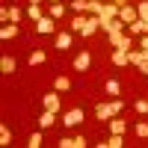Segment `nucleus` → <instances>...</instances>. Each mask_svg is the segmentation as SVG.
<instances>
[{
	"label": "nucleus",
	"instance_id": "nucleus-1",
	"mask_svg": "<svg viewBox=\"0 0 148 148\" xmlns=\"http://www.w3.org/2000/svg\"><path fill=\"white\" fill-rule=\"evenodd\" d=\"M121 110H125V101L121 98H110V101H101L95 107V116H98V121H110L113 116H121Z\"/></svg>",
	"mask_w": 148,
	"mask_h": 148
},
{
	"label": "nucleus",
	"instance_id": "nucleus-2",
	"mask_svg": "<svg viewBox=\"0 0 148 148\" xmlns=\"http://www.w3.org/2000/svg\"><path fill=\"white\" fill-rule=\"evenodd\" d=\"M83 119H86V113L80 107H74V110H68V113L62 116V125L65 127H77V125H83Z\"/></svg>",
	"mask_w": 148,
	"mask_h": 148
},
{
	"label": "nucleus",
	"instance_id": "nucleus-3",
	"mask_svg": "<svg viewBox=\"0 0 148 148\" xmlns=\"http://www.w3.org/2000/svg\"><path fill=\"white\" fill-rule=\"evenodd\" d=\"M89 65H92V53L89 51H80L74 56V71H89Z\"/></svg>",
	"mask_w": 148,
	"mask_h": 148
},
{
	"label": "nucleus",
	"instance_id": "nucleus-4",
	"mask_svg": "<svg viewBox=\"0 0 148 148\" xmlns=\"http://www.w3.org/2000/svg\"><path fill=\"white\" fill-rule=\"evenodd\" d=\"M119 18L125 21V24H133V21H139V12H136V6H127L125 3V6L119 9Z\"/></svg>",
	"mask_w": 148,
	"mask_h": 148
},
{
	"label": "nucleus",
	"instance_id": "nucleus-5",
	"mask_svg": "<svg viewBox=\"0 0 148 148\" xmlns=\"http://www.w3.org/2000/svg\"><path fill=\"white\" fill-rule=\"evenodd\" d=\"M98 30H101V18H98V15H89V18H86V27L80 30V36H95Z\"/></svg>",
	"mask_w": 148,
	"mask_h": 148
},
{
	"label": "nucleus",
	"instance_id": "nucleus-6",
	"mask_svg": "<svg viewBox=\"0 0 148 148\" xmlns=\"http://www.w3.org/2000/svg\"><path fill=\"white\" fill-rule=\"evenodd\" d=\"M56 145H59V148H86L89 142H86L83 136H77V139H74V136H62V139H59Z\"/></svg>",
	"mask_w": 148,
	"mask_h": 148
},
{
	"label": "nucleus",
	"instance_id": "nucleus-7",
	"mask_svg": "<svg viewBox=\"0 0 148 148\" xmlns=\"http://www.w3.org/2000/svg\"><path fill=\"white\" fill-rule=\"evenodd\" d=\"M107 127H110V133H127V121L119 119V116H113V119L107 121Z\"/></svg>",
	"mask_w": 148,
	"mask_h": 148
},
{
	"label": "nucleus",
	"instance_id": "nucleus-8",
	"mask_svg": "<svg viewBox=\"0 0 148 148\" xmlns=\"http://www.w3.org/2000/svg\"><path fill=\"white\" fill-rule=\"evenodd\" d=\"M36 30H39L42 36H51V33H53V18H51V15L39 18V21H36Z\"/></svg>",
	"mask_w": 148,
	"mask_h": 148
},
{
	"label": "nucleus",
	"instance_id": "nucleus-9",
	"mask_svg": "<svg viewBox=\"0 0 148 148\" xmlns=\"http://www.w3.org/2000/svg\"><path fill=\"white\" fill-rule=\"evenodd\" d=\"M98 15H101V18H119V6H116V3H110V0H104Z\"/></svg>",
	"mask_w": 148,
	"mask_h": 148
},
{
	"label": "nucleus",
	"instance_id": "nucleus-10",
	"mask_svg": "<svg viewBox=\"0 0 148 148\" xmlns=\"http://www.w3.org/2000/svg\"><path fill=\"white\" fill-rule=\"evenodd\" d=\"M53 121H56V113H53V110H45V113L39 116V127L47 130V127H53Z\"/></svg>",
	"mask_w": 148,
	"mask_h": 148
},
{
	"label": "nucleus",
	"instance_id": "nucleus-11",
	"mask_svg": "<svg viewBox=\"0 0 148 148\" xmlns=\"http://www.w3.org/2000/svg\"><path fill=\"white\" fill-rule=\"evenodd\" d=\"M42 107H45V110H53V113H59V95L47 92V95L42 98Z\"/></svg>",
	"mask_w": 148,
	"mask_h": 148
},
{
	"label": "nucleus",
	"instance_id": "nucleus-12",
	"mask_svg": "<svg viewBox=\"0 0 148 148\" xmlns=\"http://www.w3.org/2000/svg\"><path fill=\"white\" fill-rule=\"evenodd\" d=\"M104 95L119 98V95H121V83H119V80H107V83H104Z\"/></svg>",
	"mask_w": 148,
	"mask_h": 148
},
{
	"label": "nucleus",
	"instance_id": "nucleus-13",
	"mask_svg": "<svg viewBox=\"0 0 148 148\" xmlns=\"http://www.w3.org/2000/svg\"><path fill=\"white\" fill-rule=\"evenodd\" d=\"M113 65H119V68H125V65H130V59H127V51H113Z\"/></svg>",
	"mask_w": 148,
	"mask_h": 148
},
{
	"label": "nucleus",
	"instance_id": "nucleus-14",
	"mask_svg": "<svg viewBox=\"0 0 148 148\" xmlns=\"http://www.w3.org/2000/svg\"><path fill=\"white\" fill-rule=\"evenodd\" d=\"M18 36V24H6V27H0V39L9 42V39H15Z\"/></svg>",
	"mask_w": 148,
	"mask_h": 148
},
{
	"label": "nucleus",
	"instance_id": "nucleus-15",
	"mask_svg": "<svg viewBox=\"0 0 148 148\" xmlns=\"http://www.w3.org/2000/svg\"><path fill=\"white\" fill-rule=\"evenodd\" d=\"M107 148H125V133H110L107 136Z\"/></svg>",
	"mask_w": 148,
	"mask_h": 148
},
{
	"label": "nucleus",
	"instance_id": "nucleus-16",
	"mask_svg": "<svg viewBox=\"0 0 148 148\" xmlns=\"http://www.w3.org/2000/svg\"><path fill=\"white\" fill-rule=\"evenodd\" d=\"M45 59H47V53L42 51V47H36V51H33V53L27 56V62H30V65H42Z\"/></svg>",
	"mask_w": 148,
	"mask_h": 148
},
{
	"label": "nucleus",
	"instance_id": "nucleus-17",
	"mask_svg": "<svg viewBox=\"0 0 148 148\" xmlns=\"http://www.w3.org/2000/svg\"><path fill=\"white\" fill-rule=\"evenodd\" d=\"M24 15H27V18H30L33 24L39 21V18H45V15H42V6H39V3H30V6H27V12H24Z\"/></svg>",
	"mask_w": 148,
	"mask_h": 148
},
{
	"label": "nucleus",
	"instance_id": "nucleus-18",
	"mask_svg": "<svg viewBox=\"0 0 148 148\" xmlns=\"http://www.w3.org/2000/svg\"><path fill=\"white\" fill-rule=\"evenodd\" d=\"M71 47V33H59L56 36V51H68Z\"/></svg>",
	"mask_w": 148,
	"mask_h": 148
},
{
	"label": "nucleus",
	"instance_id": "nucleus-19",
	"mask_svg": "<svg viewBox=\"0 0 148 148\" xmlns=\"http://www.w3.org/2000/svg\"><path fill=\"white\" fill-rule=\"evenodd\" d=\"M0 71H3V74L15 71V56H3V59H0Z\"/></svg>",
	"mask_w": 148,
	"mask_h": 148
},
{
	"label": "nucleus",
	"instance_id": "nucleus-20",
	"mask_svg": "<svg viewBox=\"0 0 148 148\" xmlns=\"http://www.w3.org/2000/svg\"><path fill=\"white\" fill-rule=\"evenodd\" d=\"M127 59H130V65H139L142 59H148L145 51H127Z\"/></svg>",
	"mask_w": 148,
	"mask_h": 148
},
{
	"label": "nucleus",
	"instance_id": "nucleus-21",
	"mask_svg": "<svg viewBox=\"0 0 148 148\" xmlns=\"http://www.w3.org/2000/svg\"><path fill=\"white\" fill-rule=\"evenodd\" d=\"M125 36H127V33H110V36H107L110 47H121V42H125Z\"/></svg>",
	"mask_w": 148,
	"mask_h": 148
},
{
	"label": "nucleus",
	"instance_id": "nucleus-22",
	"mask_svg": "<svg viewBox=\"0 0 148 148\" xmlns=\"http://www.w3.org/2000/svg\"><path fill=\"white\" fill-rule=\"evenodd\" d=\"M47 15H51L53 21H59V18L65 15V6H62V3H51V12H47Z\"/></svg>",
	"mask_w": 148,
	"mask_h": 148
},
{
	"label": "nucleus",
	"instance_id": "nucleus-23",
	"mask_svg": "<svg viewBox=\"0 0 148 148\" xmlns=\"http://www.w3.org/2000/svg\"><path fill=\"white\" fill-rule=\"evenodd\" d=\"M68 27H71V33H80V30L86 27V18H83V15H74V18H71V24H68Z\"/></svg>",
	"mask_w": 148,
	"mask_h": 148
},
{
	"label": "nucleus",
	"instance_id": "nucleus-24",
	"mask_svg": "<svg viewBox=\"0 0 148 148\" xmlns=\"http://www.w3.org/2000/svg\"><path fill=\"white\" fill-rule=\"evenodd\" d=\"M53 89H56V92H68V89H71V80H68V77H56V80H53Z\"/></svg>",
	"mask_w": 148,
	"mask_h": 148
},
{
	"label": "nucleus",
	"instance_id": "nucleus-25",
	"mask_svg": "<svg viewBox=\"0 0 148 148\" xmlns=\"http://www.w3.org/2000/svg\"><path fill=\"white\" fill-rule=\"evenodd\" d=\"M0 145H12V130L6 125H0Z\"/></svg>",
	"mask_w": 148,
	"mask_h": 148
},
{
	"label": "nucleus",
	"instance_id": "nucleus-26",
	"mask_svg": "<svg viewBox=\"0 0 148 148\" xmlns=\"http://www.w3.org/2000/svg\"><path fill=\"white\" fill-rule=\"evenodd\" d=\"M21 18H24V12H21L18 6H9V24H18Z\"/></svg>",
	"mask_w": 148,
	"mask_h": 148
},
{
	"label": "nucleus",
	"instance_id": "nucleus-27",
	"mask_svg": "<svg viewBox=\"0 0 148 148\" xmlns=\"http://www.w3.org/2000/svg\"><path fill=\"white\" fill-rule=\"evenodd\" d=\"M86 3H89V0H71V9H74V15L86 12Z\"/></svg>",
	"mask_w": 148,
	"mask_h": 148
},
{
	"label": "nucleus",
	"instance_id": "nucleus-28",
	"mask_svg": "<svg viewBox=\"0 0 148 148\" xmlns=\"http://www.w3.org/2000/svg\"><path fill=\"white\" fill-rule=\"evenodd\" d=\"M133 133H136V136H142V139H145V136H148V121H139V125L133 127Z\"/></svg>",
	"mask_w": 148,
	"mask_h": 148
},
{
	"label": "nucleus",
	"instance_id": "nucleus-29",
	"mask_svg": "<svg viewBox=\"0 0 148 148\" xmlns=\"http://www.w3.org/2000/svg\"><path fill=\"white\" fill-rule=\"evenodd\" d=\"M133 110H136L139 116H145V113H148V101H142V98H139V101L133 104Z\"/></svg>",
	"mask_w": 148,
	"mask_h": 148
},
{
	"label": "nucleus",
	"instance_id": "nucleus-30",
	"mask_svg": "<svg viewBox=\"0 0 148 148\" xmlns=\"http://www.w3.org/2000/svg\"><path fill=\"white\" fill-rule=\"evenodd\" d=\"M136 12H139V18H148V0H139V3H136Z\"/></svg>",
	"mask_w": 148,
	"mask_h": 148
},
{
	"label": "nucleus",
	"instance_id": "nucleus-31",
	"mask_svg": "<svg viewBox=\"0 0 148 148\" xmlns=\"http://www.w3.org/2000/svg\"><path fill=\"white\" fill-rule=\"evenodd\" d=\"M27 145H30V148H39V145H42V133H33Z\"/></svg>",
	"mask_w": 148,
	"mask_h": 148
},
{
	"label": "nucleus",
	"instance_id": "nucleus-32",
	"mask_svg": "<svg viewBox=\"0 0 148 148\" xmlns=\"http://www.w3.org/2000/svg\"><path fill=\"white\" fill-rule=\"evenodd\" d=\"M136 68H139V71H142V74H145V77H148V59H142V62H139V65H136Z\"/></svg>",
	"mask_w": 148,
	"mask_h": 148
},
{
	"label": "nucleus",
	"instance_id": "nucleus-33",
	"mask_svg": "<svg viewBox=\"0 0 148 148\" xmlns=\"http://www.w3.org/2000/svg\"><path fill=\"white\" fill-rule=\"evenodd\" d=\"M139 24H142V36H148V18H139Z\"/></svg>",
	"mask_w": 148,
	"mask_h": 148
},
{
	"label": "nucleus",
	"instance_id": "nucleus-34",
	"mask_svg": "<svg viewBox=\"0 0 148 148\" xmlns=\"http://www.w3.org/2000/svg\"><path fill=\"white\" fill-rule=\"evenodd\" d=\"M139 47H142V51L148 53V36H142V42H139Z\"/></svg>",
	"mask_w": 148,
	"mask_h": 148
},
{
	"label": "nucleus",
	"instance_id": "nucleus-35",
	"mask_svg": "<svg viewBox=\"0 0 148 148\" xmlns=\"http://www.w3.org/2000/svg\"><path fill=\"white\" fill-rule=\"evenodd\" d=\"M110 3H116V6L121 9V6H125V3H127V0H110Z\"/></svg>",
	"mask_w": 148,
	"mask_h": 148
},
{
	"label": "nucleus",
	"instance_id": "nucleus-36",
	"mask_svg": "<svg viewBox=\"0 0 148 148\" xmlns=\"http://www.w3.org/2000/svg\"><path fill=\"white\" fill-rule=\"evenodd\" d=\"M30 3H42V0H30Z\"/></svg>",
	"mask_w": 148,
	"mask_h": 148
},
{
	"label": "nucleus",
	"instance_id": "nucleus-37",
	"mask_svg": "<svg viewBox=\"0 0 148 148\" xmlns=\"http://www.w3.org/2000/svg\"><path fill=\"white\" fill-rule=\"evenodd\" d=\"M51 3H59V0H51Z\"/></svg>",
	"mask_w": 148,
	"mask_h": 148
}]
</instances>
